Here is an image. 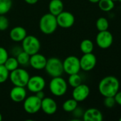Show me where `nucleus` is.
I'll list each match as a JSON object with an SVG mask.
<instances>
[{
  "label": "nucleus",
  "instance_id": "f257e3e1",
  "mask_svg": "<svg viewBox=\"0 0 121 121\" xmlns=\"http://www.w3.org/2000/svg\"><path fill=\"white\" fill-rule=\"evenodd\" d=\"M120 89V82L114 76H107L98 84V91L104 97L114 96Z\"/></svg>",
  "mask_w": 121,
  "mask_h": 121
},
{
  "label": "nucleus",
  "instance_id": "f03ea898",
  "mask_svg": "<svg viewBox=\"0 0 121 121\" xmlns=\"http://www.w3.org/2000/svg\"><path fill=\"white\" fill-rule=\"evenodd\" d=\"M57 27L58 23L56 21V16L51 13H45L40 18L39 28L43 33L46 35L52 34L56 30Z\"/></svg>",
  "mask_w": 121,
  "mask_h": 121
},
{
  "label": "nucleus",
  "instance_id": "7ed1b4c3",
  "mask_svg": "<svg viewBox=\"0 0 121 121\" xmlns=\"http://www.w3.org/2000/svg\"><path fill=\"white\" fill-rule=\"evenodd\" d=\"M48 88L53 96L60 97L66 94L68 90V83L61 76L52 77L49 82Z\"/></svg>",
  "mask_w": 121,
  "mask_h": 121
},
{
  "label": "nucleus",
  "instance_id": "20e7f679",
  "mask_svg": "<svg viewBox=\"0 0 121 121\" xmlns=\"http://www.w3.org/2000/svg\"><path fill=\"white\" fill-rule=\"evenodd\" d=\"M44 69L51 78L60 77L64 72L63 62L59 58L54 57L47 59Z\"/></svg>",
  "mask_w": 121,
  "mask_h": 121
},
{
  "label": "nucleus",
  "instance_id": "39448f33",
  "mask_svg": "<svg viewBox=\"0 0 121 121\" xmlns=\"http://www.w3.org/2000/svg\"><path fill=\"white\" fill-rule=\"evenodd\" d=\"M30 78L29 73L22 68H16L9 72L10 82L14 86L25 87Z\"/></svg>",
  "mask_w": 121,
  "mask_h": 121
},
{
  "label": "nucleus",
  "instance_id": "423d86ee",
  "mask_svg": "<svg viewBox=\"0 0 121 121\" xmlns=\"http://www.w3.org/2000/svg\"><path fill=\"white\" fill-rule=\"evenodd\" d=\"M22 50L32 55L39 52L41 49V43L39 40L34 35H26L21 41Z\"/></svg>",
  "mask_w": 121,
  "mask_h": 121
},
{
  "label": "nucleus",
  "instance_id": "0eeeda50",
  "mask_svg": "<svg viewBox=\"0 0 121 121\" xmlns=\"http://www.w3.org/2000/svg\"><path fill=\"white\" fill-rule=\"evenodd\" d=\"M63 71L68 75L79 73L81 70L80 60L74 55L68 56L63 62Z\"/></svg>",
  "mask_w": 121,
  "mask_h": 121
},
{
  "label": "nucleus",
  "instance_id": "6e6552de",
  "mask_svg": "<svg viewBox=\"0 0 121 121\" xmlns=\"http://www.w3.org/2000/svg\"><path fill=\"white\" fill-rule=\"evenodd\" d=\"M41 100L36 95L26 97L24 101L23 107L24 111L29 114H34L41 110Z\"/></svg>",
  "mask_w": 121,
  "mask_h": 121
},
{
  "label": "nucleus",
  "instance_id": "1a4fd4ad",
  "mask_svg": "<svg viewBox=\"0 0 121 121\" xmlns=\"http://www.w3.org/2000/svg\"><path fill=\"white\" fill-rule=\"evenodd\" d=\"M97 45L101 49L109 48L113 42V36L112 33L108 30L99 31L96 38Z\"/></svg>",
  "mask_w": 121,
  "mask_h": 121
},
{
  "label": "nucleus",
  "instance_id": "9d476101",
  "mask_svg": "<svg viewBox=\"0 0 121 121\" xmlns=\"http://www.w3.org/2000/svg\"><path fill=\"white\" fill-rule=\"evenodd\" d=\"M26 86L29 91L32 93H36L39 91L44 90L46 86V81L41 76L34 75L30 77Z\"/></svg>",
  "mask_w": 121,
  "mask_h": 121
},
{
  "label": "nucleus",
  "instance_id": "9b49d317",
  "mask_svg": "<svg viewBox=\"0 0 121 121\" xmlns=\"http://www.w3.org/2000/svg\"><path fill=\"white\" fill-rule=\"evenodd\" d=\"M58 26L63 28H69L72 27L75 23V16L69 11H63L56 16Z\"/></svg>",
  "mask_w": 121,
  "mask_h": 121
},
{
  "label": "nucleus",
  "instance_id": "f8f14e48",
  "mask_svg": "<svg viewBox=\"0 0 121 121\" xmlns=\"http://www.w3.org/2000/svg\"><path fill=\"white\" fill-rule=\"evenodd\" d=\"M81 69L85 72H89L92 70L96 65L97 59L94 54L92 52L83 54V56L79 59Z\"/></svg>",
  "mask_w": 121,
  "mask_h": 121
},
{
  "label": "nucleus",
  "instance_id": "ddd939ff",
  "mask_svg": "<svg viewBox=\"0 0 121 121\" xmlns=\"http://www.w3.org/2000/svg\"><path fill=\"white\" fill-rule=\"evenodd\" d=\"M90 94V88L88 85L81 84L73 88L72 91V98L78 102L85 101Z\"/></svg>",
  "mask_w": 121,
  "mask_h": 121
},
{
  "label": "nucleus",
  "instance_id": "4468645a",
  "mask_svg": "<svg viewBox=\"0 0 121 121\" xmlns=\"http://www.w3.org/2000/svg\"><path fill=\"white\" fill-rule=\"evenodd\" d=\"M46 61L47 59L44 55L39 52H37L36 54L30 55L29 64L33 69L36 70H41L44 69Z\"/></svg>",
  "mask_w": 121,
  "mask_h": 121
},
{
  "label": "nucleus",
  "instance_id": "2eb2a0df",
  "mask_svg": "<svg viewBox=\"0 0 121 121\" xmlns=\"http://www.w3.org/2000/svg\"><path fill=\"white\" fill-rule=\"evenodd\" d=\"M57 104L54 99L51 97H44L41 100V109L47 115H53L57 111Z\"/></svg>",
  "mask_w": 121,
  "mask_h": 121
},
{
  "label": "nucleus",
  "instance_id": "dca6fc26",
  "mask_svg": "<svg viewBox=\"0 0 121 121\" xmlns=\"http://www.w3.org/2000/svg\"><path fill=\"white\" fill-rule=\"evenodd\" d=\"M26 94L25 87L14 86L9 92V96L14 102L20 103L24 101L26 97Z\"/></svg>",
  "mask_w": 121,
  "mask_h": 121
},
{
  "label": "nucleus",
  "instance_id": "f3484780",
  "mask_svg": "<svg viewBox=\"0 0 121 121\" xmlns=\"http://www.w3.org/2000/svg\"><path fill=\"white\" fill-rule=\"evenodd\" d=\"M83 119L84 121H102L103 116L98 109L91 108L83 112Z\"/></svg>",
  "mask_w": 121,
  "mask_h": 121
},
{
  "label": "nucleus",
  "instance_id": "a211bd4d",
  "mask_svg": "<svg viewBox=\"0 0 121 121\" xmlns=\"http://www.w3.org/2000/svg\"><path fill=\"white\" fill-rule=\"evenodd\" d=\"M26 35V30L22 26H16L9 32V38L14 42H21Z\"/></svg>",
  "mask_w": 121,
  "mask_h": 121
},
{
  "label": "nucleus",
  "instance_id": "6ab92c4d",
  "mask_svg": "<svg viewBox=\"0 0 121 121\" xmlns=\"http://www.w3.org/2000/svg\"><path fill=\"white\" fill-rule=\"evenodd\" d=\"M64 5L61 0H51L48 4L49 13L54 16H58L63 11Z\"/></svg>",
  "mask_w": 121,
  "mask_h": 121
},
{
  "label": "nucleus",
  "instance_id": "aec40b11",
  "mask_svg": "<svg viewBox=\"0 0 121 121\" xmlns=\"http://www.w3.org/2000/svg\"><path fill=\"white\" fill-rule=\"evenodd\" d=\"M80 49L83 54L93 52L94 49L93 43L89 39H85L81 41L80 44Z\"/></svg>",
  "mask_w": 121,
  "mask_h": 121
},
{
  "label": "nucleus",
  "instance_id": "412c9836",
  "mask_svg": "<svg viewBox=\"0 0 121 121\" xmlns=\"http://www.w3.org/2000/svg\"><path fill=\"white\" fill-rule=\"evenodd\" d=\"M98 4L99 9L105 12L111 11L115 7V3L113 0H99Z\"/></svg>",
  "mask_w": 121,
  "mask_h": 121
},
{
  "label": "nucleus",
  "instance_id": "4be33fe9",
  "mask_svg": "<svg viewBox=\"0 0 121 121\" xmlns=\"http://www.w3.org/2000/svg\"><path fill=\"white\" fill-rule=\"evenodd\" d=\"M77 107H78V101H76L73 98L65 101L62 105L63 110L68 113L73 112Z\"/></svg>",
  "mask_w": 121,
  "mask_h": 121
},
{
  "label": "nucleus",
  "instance_id": "5701e85b",
  "mask_svg": "<svg viewBox=\"0 0 121 121\" xmlns=\"http://www.w3.org/2000/svg\"><path fill=\"white\" fill-rule=\"evenodd\" d=\"M4 65L5 66V67L9 72H11V71L16 69V68H18L19 65V62H18L16 57H9L8 59L4 62Z\"/></svg>",
  "mask_w": 121,
  "mask_h": 121
},
{
  "label": "nucleus",
  "instance_id": "b1692460",
  "mask_svg": "<svg viewBox=\"0 0 121 121\" xmlns=\"http://www.w3.org/2000/svg\"><path fill=\"white\" fill-rule=\"evenodd\" d=\"M16 60L19 62V65L22 66H26L29 63V59H30V55L24 52V50H21L17 55H16Z\"/></svg>",
  "mask_w": 121,
  "mask_h": 121
},
{
  "label": "nucleus",
  "instance_id": "393cba45",
  "mask_svg": "<svg viewBox=\"0 0 121 121\" xmlns=\"http://www.w3.org/2000/svg\"><path fill=\"white\" fill-rule=\"evenodd\" d=\"M68 83L71 87L74 88L82 84V78L78 74V73L70 74L68 79Z\"/></svg>",
  "mask_w": 121,
  "mask_h": 121
},
{
  "label": "nucleus",
  "instance_id": "a878e982",
  "mask_svg": "<svg viewBox=\"0 0 121 121\" xmlns=\"http://www.w3.org/2000/svg\"><path fill=\"white\" fill-rule=\"evenodd\" d=\"M12 7V0H0V15H5Z\"/></svg>",
  "mask_w": 121,
  "mask_h": 121
},
{
  "label": "nucleus",
  "instance_id": "bb28decb",
  "mask_svg": "<svg viewBox=\"0 0 121 121\" xmlns=\"http://www.w3.org/2000/svg\"><path fill=\"white\" fill-rule=\"evenodd\" d=\"M96 28L98 31H103L108 29L109 22L108 19L105 17H100L97 19L96 23Z\"/></svg>",
  "mask_w": 121,
  "mask_h": 121
},
{
  "label": "nucleus",
  "instance_id": "cd10ccee",
  "mask_svg": "<svg viewBox=\"0 0 121 121\" xmlns=\"http://www.w3.org/2000/svg\"><path fill=\"white\" fill-rule=\"evenodd\" d=\"M9 71L4 65H0V84L6 82L9 77Z\"/></svg>",
  "mask_w": 121,
  "mask_h": 121
},
{
  "label": "nucleus",
  "instance_id": "c85d7f7f",
  "mask_svg": "<svg viewBox=\"0 0 121 121\" xmlns=\"http://www.w3.org/2000/svg\"><path fill=\"white\" fill-rule=\"evenodd\" d=\"M9 26V21L5 15H0V31L6 30Z\"/></svg>",
  "mask_w": 121,
  "mask_h": 121
},
{
  "label": "nucleus",
  "instance_id": "c756f323",
  "mask_svg": "<svg viewBox=\"0 0 121 121\" xmlns=\"http://www.w3.org/2000/svg\"><path fill=\"white\" fill-rule=\"evenodd\" d=\"M103 104L106 107L110 108L114 107L115 105L116 104V102L114 96H108V97H105Z\"/></svg>",
  "mask_w": 121,
  "mask_h": 121
},
{
  "label": "nucleus",
  "instance_id": "7c9ffc66",
  "mask_svg": "<svg viewBox=\"0 0 121 121\" xmlns=\"http://www.w3.org/2000/svg\"><path fill=\"white\" fill-rule=\"evenodd\" d=\"M8 57L9 53L7 50L3 47H0V65H4Z\"/></svg>",
  "mask_w": 121,
  "mask_h": 121
},
{
  "label": "nucleus",
  "instance_id": "2f4dec72",
  "mask_svg": "<svg viewBox=\"0 0 121 121\" xmlns=\"http://www.w3.org/2000/svg\"><path fill=\"white\" fill-rule=\"evenodd\" d=\"M116 104H118L119 106H121V91H118L116 94L114 96Z\"/></svg>",
  "mask_w": 121,
  "mask_h": 121
},
{
  "label": "nucleus",
  "instance_id": "473e14b6",
  "mask_svg": "<svg viewBox=\"0 0 121 121\" xmlns=\"http://www.w3.org/2000/svg\"><path fill=\"white\" fill-rule=\"evenodd\" d=\"M73 113H74L75 116H76V117L83 116V112L82 109H81V108H78V107L73 111Z\"/></svg>",
  "mask_w": 121,
  "mask_h": 121
},
{
  "label": "nucleus",
  "instance_id": "72a5a7b5",
  "mask_svg": "<svg viewBox=\"0 0 121 121\" xmlns=\"http://www.w3.org/2000/svg\"><path fill=\"white\" fill-rule=\"evenodd\" d=\"M36 96L39 99H40L41 100H42V99L45 97V94H44V92L43 90H42V91H39L36 92Z\"/></svg>",
  "mask_w": 121,
  "mask_h": 121
},
{
  "label": "nucleus",
  "instance_id": "f704fd0d",
  "mask_svg": "<svg viewBox=\"0 0 121 121\" xmlns=\"http://www.w3.org/2000/svg\"><path fill=\"white\" fill-rule=\"evenodd\" d=\"M39 0H24V1L28 4H30V5H33V4H35L38 2Z\"/></svg>",
  "mask_w": 121,
  "mask_h": 121
},
{
  "label": "nucleus",
  "instance_id": "c9c22d12",
  "mask_svg": "<svg viewBox=\"0 0 121 121\" xmlns=\"http://www.w3.org/2000/svg\"><path fill=\"white\" fill-rule=\"evenodd\" d=\"M88 1H89L90 2H91V3L96 4V3H98L99 0H88Z\"/></svg>",
  "mask_w": 121,
  "mask_h": 121
},
{
  "label": "nucleus",
  "instance_id": "e433bc0d",
  "mask_svg": "<svg viewBox=\"0 0 121 121\" xmlns=\"http://www.w3.org/2000/svg\"><path fill=\"white\" fill-rule=\"evenodd\" d=\"M2 121V115H1V113H0V121Z\"/></svg>",
  "mask_w": 121,
  "mask_h": 121
},
{
  "label": "nucleus",
  "instance_id": "4c0bfd02",
  "mask_svg": "<svg viewBox=\"0 0 121 121\" xmlns=\"http://www.w3.org/2000/svg\"><path fill=\"white\" fill-rule=\"evenodd\" d=\"M113 1H118V0H113Z\"/></svg>",
  "mask_w": 121,
  "mask_h": 121
},
{
  "label": "nucleus",
  "instance_id": "58836bf2",
  "mask_svg": "<svg viewBox=\"0 0 121 121\" xmlns=\"http://www.w3.org/2000/svg\"><path fill=\"white\" fill-rule=\"evenodd\" d=\"M119 121H121V118H120V119H119Z\"/></svg>",
  "mask_w": 121,
  "mask_h": 121
}]
</instances>
